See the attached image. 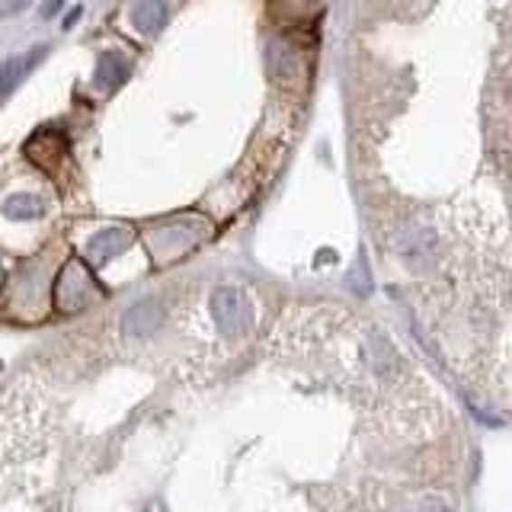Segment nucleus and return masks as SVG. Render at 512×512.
Returning <instances> with one entry per match:
<instances>
[{
  "label": "nucleus",
  "mask_w": 512,
  "mask_h": 512,
  "mask_svg": "<svg viewBox=\"0 0 512 512\" xmlns=\"http://www.w3.org/2000/svg\"><path fill=\"white\" fill-rule=\"evenodd\" d=\"M45 55V49H33L29 55H20V58H10L4 68H0V93H7V90H14L16 83L23 81V77L29 74V71L35 68V62Z\"/></svg>",
  "instance_id": "20e7f679"
},
{
  "label": "nucleus",
  "mask_w": 512,
  "mask_h": 512,
  "mask_svg": "<svg viewBox=\"0 0 512 512\" xmlns=\"http://www.w3.org/2000/svg\"><path fill=\"white\" fill-rule=\"evenodd\" d=\"M64 147H68V141H64L62 132H35L26 141L23 154L35 164H55V160L64 157Z\"/></svg>",
  "instance_id": "7ed1b4c3"
},
{
  "label": "nucleus",
  "mask_w": 512,
  "mask_h": 512,
  "mask_svg": "<svg viewBox=\"0 0 512 512\" xmlns=\"http://www.w3.org/2000/svg\"><path fill=\"white\" fill-rule=\"evenodd\" d=\"M166 16H170V4L166 0H135L132 7V23L141 35H154L166 26Z\"/></svg>",
  "instance_id": "f03ea898"
},
{
  "label": "nucleus",
  "mask_w": 512,
  "mask_h": 512,
  "mask_svg": "<svg viewBox=\"0 0 512 512\" xmlns=\"http://www.w3.org/2000/svg\"><path fill=\"white\" fill-rule=\"evenodd\" d=\"M58 7H62V0H52V4H45V10H42V16H55Z\"/></svg>",
  "instance_id": "0eeeda50"
},
{
  "label": "nucleus",
  "mask_w": 512,
  "mask_h": 512,
  "mask_svg": "<svg viewBox=\"0 0 512 512\" xmlns=\"http://www.w3.org/2000/svg\"><path fill=\"white\" fill-rule=\"evenodd\" d=\"M4 212H7V215H14V218H33L35 212H39V199H35V195H14V199L7 202V205H4Z\"/></svg>",
  "instance_id": "39448f33"
},
{
  "label": "nucleus",
  "mask_w": 512,
  "mask_h": 512,
  "mask_svg": "<svg viewBox=\"0 0 512 512\" xmlns=\"http://www.w3.org/2000/svg\"><path fill=\"white\" fill-rule=\"evenodd\" d=\"M20 4H26V0H7V10H20Z\"/></svg>",
  "instance_id": "6e6552de"
},
{
  "label": "nucleus",
  "mask_w": 512,
  "mask_h": 512,
  "mask_svg": "<svg viewBox=\"0 0 512 512\" xmlns=\"http://www.w3.org/2000/svg\"><path fill=\"white\" fill-rule=\"evenodd\" d=\"M81 14H83V10H81V7H74V10H71V14H68V16H64V29H71V26H74V23H77V20H81Z\"/></svg>",
  "instance_id": "423d86ee"
},
{
  "label": "nucleus",
  "mask_w": 512,
  "mask_h": 512,
  "mask_svg": "<svg viewBox=\"0 0 512 512\" xmlns=\"http://www.w3.org/2000/svg\"><path fill=\"white\" fill-rule=\"evenodd\" d=\"M128 74H132V64H128V58L119 55V52H106V55H100V62H97L93 83H97V90L112 93V90H119L125 81H128Z\"/></svg>",
  "instance_id": "f257e3e1"
}]
</instances>
